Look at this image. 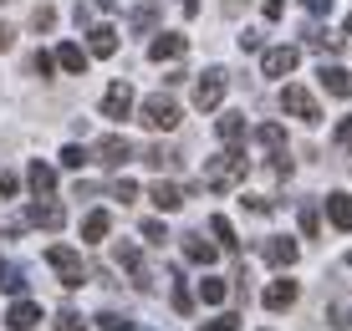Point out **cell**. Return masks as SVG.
<instances>
[{
	"label": "cell",
	"mask_w": 352,
	"mask_h": 331,
	"mask_svg": "<svg viewBox=\"0 0 352 331\" xmlns=\"http://www.w3.org/2000/svg\"><path fill=\"white\" fill-rule=\"evenodd\" d=\"M337 148H352V117L337 122Z\"/></svg>",
	"instance_id": "obj_39"
},
{
	"label": "cell",
	"mask_w": 352,
	"mask_h": 331,
	"mask_svg": "<svg viewBox=\"0 0 352 331\" xmlns=\"http://www.w3.org/2000/svg\"><path fill=\"white\" fill-rule=\"evenodd\" d=\"M153 21H159V5H138L133 10V31H148Z\"/></svg>",
	"instance_id": "obj_30"
},
{
	"label": "cell",
	"mask_w": 352,
	"mask_h": 331,
	"mask_svg": "<svg viewBox=\"0 0 352 331\" xmlns=\"http://www.w3.org/2000/svg\"><path fill=\"white\" fill-rule=\"evenodd\" d=\"M56 61H62V71H72V77H82V71H87V52H82L77 41H67L62 52H56Z\"/></svg>",
	"instance_id": "obj_19"
},
{
	"label": "cell",
	"mask_w": 352,
	"mask_h": 331,
	"mask_svg": "<svg viewBox=\"0 0 352 331\" xmlns=\"http://www.w3.org/2000/svg\"><path fill=\"white\" fill-rule=\"evenodd\" d=\"M31 225L62 229V225H67V209H62V204H31Z\"/></svg>",
	"instance_id": "obj_17"
},
{
	"label": "cell",
	"mask_w": 352,
	"mask_h": 331,
	"mask_svg": "<svg viewBox=\"0 0 352 331\" xmlns=\"http://www.w3.org/2000/svg\"><path fill=\"white\" fill-rule=\"evenodd\" d=\"M347 265H352V255H347Z\"/></svg>",
	"instance_id": "obj_50"
},
{
	"label": "cell",
	"mask_w": 352,
	"mask_h": 331,
	"mask_svg": "<svg viewBox=\"0 0 352 331\" xmlns=\"http://www.w3.org/2000/svg\"><path fill=\"white\" fill-rule=\"evenodd\" d=\"M143 240H148V244H164L168 235H164V225H159V219H143Z\"/></svg>",
	"instance_id": "obj_38"
},
{
	"label": "cell",
	"mask_w": 352,
	"mask_h": 331,
	"mask_svg": "<svg viewBox=\"0 0 352 331\" xmlns=\"http://www.w3.org/2000/svg\"><path fill=\"white\" fill-rule=\"evenodd\" d=\"M317 229H322V219H317V209L307 204V209H301V235H307V240H317Z\"/></svg>",
	"instance_id": "obj_34"
},
{
	"label": "cell",
	"mask_w": 352,
	"mask_h": 331,
	"mask_svg": "<svg viewBox=\"0 0 352 331\" xmlns=\"http://www.w3.org/2000/svg\"><path fill=\"white\" fill-rule=\"evenodd\" d=\"M220 97H225V71H204V77L194 82V107H199V113H214Z\"/></svg>",
	"instance_id": "obj_4"
},
{
	"label": "cell",
	"mask_w": 352,
	"mask_h": 331,
	"mask_svg": "<svg viewBox=\"0 0 352 331\" xmlns=\"http://www.w3.org/2000/svg\"><path fill=\"white\" fill-rule=\"evenodd\" d=\"M148 199L159 204L164 214H174L179 204H184V189H174V183H164V179H159V183H153V189H148Z\"/></svg>",
	"instance_id": "obj_16"
},
{
	"label": "cell",
	"mask_w": 352,
	"mask_h": 331,
	"mask_svg": "<svg viewBox=\"0 0 352 331\" xmlns=\"http://www.w3.org/2000/svg\"><path fill=\"white\" fill-rule=\"evenodd\" d=\"M256 138L265 143V148H271V153H281V143H286V133H281V122H265V128L256 133Z\"/></svg>",
	"instance_id": "obj_28"
},
{
	"label": "cell",
	"mask_w": 352,
	"mask_h": 331,
	"mask_svg": "<svg viewBox=\"0 0 352 331\" xmlns=\"http://www.w3.org/2000/svg\"><path fill=\"white\" fill-rule=\"evenodd\" d=\"M296 280H271L265 286V311H286V306H296Z\"/></svg>",
	"instance_id": "obj_11"
},
{
	"label": "cell",
	"mask_w": 352,
	"mask_h": 331,
	"mask_svg": "<svg viewBox=\"0 0 352 331\" xmlns=\"http://www.w3.org/2000/svg\"><path fill=\"white\" fill-rule=\"evenodd\" d=\"M307 46H311V52H342V36H332V31L311 26V31H307Z\"/></svg>",
	"instance_id": "obj_22"
},
{
	"label": "cell",
	"mask_w": 352,
	"mask_h": 331,
	"mask_svg": "<svg viewBox=\"0 0 352 331\" xmlns=\"http://www.w3.org/2000/svg\"><path fill=\"white\" fill-rule=\"evenodd\" d=\"M118 52V31L113 26H97L92 31V56H113Z\"/></svg>",
	"instance_id": "obj_23"
},
{
	"label": "cell",
	"mask_w": 352,
	"mask_h": 331,
	"mask_svg": "<svg viewBox=\"0 0 352 331\" xmlns=\"http://www.w3.org/2000/svg\"><path fill=\"white\" fill-rule=\"evenodd\" d=\"M240 52H261V31H245V36H240Z\"/></svg>",
	"instance_id": "obj_41"
},
{
	"label": "cell",
	"mask_w": 352,
	"mask_h": 331,
	"mask_svg": "<svg viewBox=\"0 0 352 331\" xmlns=\"http://www.w3.org/2000/svg\"><path fill=\"white\" fill-rule=\"evenodd\" d=\"M46 260L62 271V286H67V290H77V286H82V255L72 250V244H52V250H46Z\"/></svg>",
	"instance_id": "obj_2"
},
{
	"label": "cell",
	"mask_w": 352,
	"mask_h": 331,
	"mask_svg": "<svg viewBox=\"0 0 352 331\" xmlns=\"http://www.w3.org/2000/svg\"><path fill=\"white\" fill-rule=\"evenodd\" d=\"M107 229H113V214H107V209H92L87 219H82V240H87V244L107 240Z\"/></svg>",
	"instance_id": "obj_14"
},
{
	"label": "cell",
	"mask_w": 352,
	"mask_h": 331,
	"mask_svg": "<svg viewBox=\"0 0 352 331\" xmlns=\"http://www.w3.org/2000/svg\"><path fill=\"white\" fill-rule=\"evenodd\" d=\"M204 331H240V316L220 311V316H214V321H204Z\"/></svg>",
	"instance_id": "obj_33"
},
{
	"label": "cell",
	"mask_w": 352,
	"mask_h": 331,
	"mask_svg": "<svg viewBox=\"0 0 352 331\" xmlns=\"http://www.w3.org/2000/svg\"><path fill=\"white\" fill-rule=\"evenodd\" d=\"M220 10H225V16H240V0H225Z\"/></svg>",
	"instance_id": "obj_46"
},
{
	"label": "cell",
	"mask_w": 352,
	"mask_h": 331,
	"mask_svg": "<svg viewBox=\"0 0 352 331\" xmlns=\"http://www.w3.org/2000/svg\"><path fill=\"white\" fill-rule=\"evenodd\" d=\"M332 326H337V331H342V326H352V321H347V306H342V301L332 306Z\"/></svg>",
	"instance_id": "obj_42"
},
{
	"label": "cell",
	"mask_w": 352,
	"mask_h": 331,
	"mask_svg": "<svg viewBox=\"0 0 352 331\" xmlns=\"http://www.w3.org/2000/svg\"><path fill=\"white\" fill-rule=\"evenodd\" d=\"M225 296H230L225 280H214V275H204V280H199V301H204V306H220Z\"/></svg>",
	"instance_id": "obj_24"
},
{
	"label": "cell",
	"mask_w": 352,
	"mask_h": 331,
	"mask_svg": "<svg viewBox=\"0 0 352 331\" xmlns=\"http://www.w3.org/2000/svg\"><path fill=\"white\" fill-rule=\"evenodd\" d=\"M261 255H265V265H281V271H286V265H296V240H265L261 244Z\"/></svg>",
	"instance_id": "obj_12"
},
{
	"label": "cell",
	"mask_w": 352,
	"mask_h": 331,
	"mask_svg": "<svg viewBox=\"0 0 352 331\" xmlns=\"http://www.w3.org/2000/svg\"><path fill=\"white\" fill-rule=\"evenodd\" d=\"M87 158H92V153H87V148H77V143H72V148H62V163H67V168H82Z\"/></svg>",
	"instance_id": "obj_35"
},
{
	"label": "cell",
	"mask_w": 352,
	"mask_h": 331,
	"mask_svg": "<svg viewBox=\"0 0 352 331\" xmlns=\"http://www.w3.org/2000/svg\"><path fill=\"white\" fill-rule=\"evenodd\" d=\"M184 240V260H194V265H210L214 260V244L210 240H199V235H179Z\"/></svg>",
	"instance_id": "obj_20"
},
{
	"label": "cell",
	"mask_w": 352,
	"mask_h": 331,
	"mask_svg": "<svg viewBox=\"0 0 352 331\" xmlns=\"http://www.w3.org/2000/svg\"><path fill=\"white\" fill-rule=\"evenodd\" d=\"M36 321H41V306H36V301H21V296H16V306L6 311V326H10V331H31Z\"/></svg>",
	"instance_id": "obj_10"
},
{
	"label": "cell",
	"mask_w": 352,
	"mask_h": 331,
	"mask_svg": "<svg viewBox=\"0 0 352 331\" xmlns=\"http://www.w3.org/2000/svg\"><path fill=\"white\" fill-rule=\"evenodd\" d=\"M168 280H174V311H179V316H189V311H194V296H189V286L179 280V271H168Z\"/></svg>",
	"instance_id": "obj_26"
},
{
	"label": "cell",
	"mask_w": 352,
	"mask_h": 331,
	"mask_svg": "<svg viewBox=\"0 0 352 331\" xmlns=\"http://www.w3.org/2000/svg\"><path fill=\"white\" fill-rule=\"evenodd\" d=\"M128 158H133V143L118 138V133H107V138L97 143V163H102V168H123Z\"/></svg>",
	"instance_id": "obj_8"
},
{
	"label": "cell",
	"mask_w": 352,
	"mask_h": 331,
	"mask_svg": "<svg viewBox=\"0 0 352 331\" xmlns=\"http://www.w3.org/2000/svg\"><path fill=\"white\" fill-rule=\"evenodd\" d=\"M128 113H133V87H128V82H113V87L102 92V117L123 122Z\"/></svg>",
	"instance_id": "obj_6"
},
{
	"label": "cell",
	"mask_w": 352,
	"mask_h": 331,
	"mask_svg": "<svg viewBox=\"0 0 352 331\" xmlns=\"http://www.w3.org/2000/svg\"><path fill=\"white\" fill-rule=\"evenodd\" d=\"M133 194H138V189H133V183H128V179H118V183H113V199H123V204H128V199H133Z\"/></svg>",
	"instance_id": "obj_40"
},
{
	"label": "cell",
	"mask_w": 352,
	"mask_h": 331,
	"mask_svg": "<svg viewBox=\"0 0 352 331\" xmlns=\"http://www.w3.org/2000/svg\"><path fill=\"white\" fill-rule=\"evenodd\" d=\"M143 128H153V133L179 128V107L168 102V97H148V102H143Z\"/></svg>",
	"instance_id": "obj_3"
},
{
	"label": "cell",
	"mask_w": 352,
	"mask_h": 331,
	"mask_svg": "<svg viewBox=\"0 0 352 331\" xmlns=\"http://www.w3.org/2000/svg\"><path fill=\"white\" fill-rule=\"evenodd\" d=\"M210 235H214V240H220V244H225V250H235V225H230V219H225V214H214V219H210Z\"/></svg>",
	"instance_id": "obj_27"
},
{
	"label": "cell",
	"mask_w": 352,
	"mask_h": 331,
	"mask_svg": "<svg viewBox=\"0 0 352 331\" xmlns=\"http://www.w3.org/2000/svg\"><path fill=\"white\" fill-rule=\"evenodd\" d=\"M347 36H352V16H347Z\"/></svg>",
	"instance_id": "obj_49"
},
{
	"label": "cell",
	"mask_w": 352,
	"mask_h": 331,
	"mask_svg": "<svg viewBox=\"0 0 352 331\" xmlns=\"http://www.w3.org/2000/svg\"><path fill=\"white\" fill-rule=\"evenodd\" d=\"M184 36H179V31H159V36H153V46H148V56L153 61H179V56H184Z\"/></svg>",
	"instance_id": "obj_9"
},
{
	"label": "cell",
	"mask_w": 352,
	"mask_h": 331,
	"mask_svg": "<svg viewBox=\"0 0 352 331\" xmlns=\"http://www.w3.org/2000/svg\"><path fill=\"white\" fill-rule=\"evenodd\" d=\"M52 67H62V61H52L46 52H36V56H31V71H36V77H52Z\"/></svg>",
	"instance_id": "obj_37"
},
{
	"label": "cell",
	"mask_w": 352,
	"mask_h": 331,
	"mask_svg": "<svg viewBox=\"0 0 352 331\" xmlns=\"http://www.w3.org/2000/svg\"><path fill=\"white\" fill-rule=\"evenodd\" d=\"M327 219L347 235L352 229V194H327Z\"/></svg>",
	"instance_id": "obj_13"
},
{
	"label": "cell",
	"mask_w": 352,
	"mask_h": 331,
	"mask_svg": "<svg viewBox=\"0 0 352 331\" xmlns=\"http://www.w3.org/2000/svg\"><path fill=\"white\" fill-rule=\"evenodd\" d=\"M281 107H286L291 117H301V122H317V117H322L317 97H311L307 87H286V92H281Z\"/></svg>",
	"instance_id": "obj_5"
},
{
	"label": "cell",
	"mask_w": 352,
	"mask_h": 331,
	"mask_svg": "<svg viewBox=\"0 0 352 331\" xmlns=\"http://www.w3.org/2000/svg\"><path fill=\"white\" fill-rule=\"evenodd\" d=\"M179 5H184V16H194V10H199V0H179Z\"/></svg>",
	"instance_id": "obj_48"
},
{
	"label": "cell",
	"mask_w": 352,
	"mask_h": 331,
	"mask_svg": "<svg viewBox=\"0 0 352 331\" xmlns=\"http://www.w3.org/2000/svg\"><path fill=\"white\" fill-rule=\"evenodd\" d=\"M317 82H322V87L332 92V97H352V77H347L342 67H322V71H317Z\"/></svg>",
	"instance_id": "obj_15"
},
{
	"label": "cell",
	"mask_w": 352,
	"mask_h": 331,
	"mask_svg": "<svg viewBox=\"0 0 352 331\" xmlns=\"http://www.w3.org/2000/svg\"><path fill=\"white\" fill-rule=\"evenodd\" d=\"M31 26H36V31H52V26H56V10H52V5H36V10H31Z\"/></svg>",
	"instance_id": "obj_31"
},
{
	"label": "cell",
	"mask_w": 352,
	"mask_h": 331,
	"mask_svg": "<svg viewBox=\"0 0 352 331\" xmlns=\"http://www.w3.org/2000/svg\"><path fill=\"white\" fill-rule=\"evenodd\" d=\"M26 183H31V189H36V199H46V194H52V189H56V174H52V168H46V163H41V158H36V163L26 168Z\"/></svg>",
	"instance_id": "obj_18"
},
{
	"label": "cell",
	"mask_w": 352,
	"mask_h": 331,
	"mask_svg": "<svg viewBox=\"0 0 352 331\" xmlns=\"http://www.w3.org/2000/svg\"><path fill=\"white\" fill-rule=\"evenodd\" d=\"M281 10H286V0H265V21H281Z\"/></svg>",
	"instance_id": "obj_43"
},
{
	"label": "cell",
	"mask_w": 352,
	"mask_h": 331,
	"mask_svg": "<svg viewBox=\"0 0 352 331\" xmlns=\"http://www.w3.org/2000/svg\"><path fill=\"white\" fill-rule=\"evenodd\" d=\"M0 290L6 296H26V271L21 265H0Z\"/></svg>",
	"instance_id": "obj_21"
},
{
	"label": "cell",
	"mask_w": 352,
	"mask_h": 331,
	"mask_svg": "<svg viewBox=\"0 0 352 331\" xmlns=\"http://www.w3.org/2000/svg\"><path fill=\"white\" fill-rule=\"evenodd\" d=\"M220 138H225V143H240V138H245V117H240V113H225V117H220Z\"/></svg>",
	"instance_id": "obj_25"
},
{
	"label": "cell",
	"mask_w": 352,
	"mask_h": 331,
	"mask_svg": "<svg viewBox=\"0 0 352 331\" xmlns=\"http://www.w3.org/2000/svg\"><path fill=\"white\" fill-rule=\"evenodd\" d=\"M296 61H301L296 46H271V52L261 56V71L265 77H286V71H296Z\"/></svg>",
	"instance_id": "obj_7"
},
{
	"label": "cell",
	"mask_w": 352,
	"mask_h": 331,
	"mask_svg": "<svg viewBox=\"0 0 352 331\" xmlns=\"http://www.w3.org/2000/svg\"><path fill=\"white\" fill-rule=\"evenodd\" d=\"M245 174H250L245 148H235V143H230L220 158H210V163H204V189H210V194H230L235 183H245Z\"/></svg>",
	"instance_id": "obj_1"
},
{
	"label": "cell",
	"mask_w": 352,
	"mask_h": 331,
	"mask_svg": "<svg viewBox=\"0 0 352 331\" xmlns=\"http://www.w3.org/2000/svg\"><path fill=\"white\" fill-rule=\"evenodd\" d=\"M97 326H102V331H128L133 321H128V316H118V311H102V316H97Z\"/></svg>",
	"instance_id": "obj_32"
},
{
	"label": "cell",
	"mask_w": 352,
	"mask_h": 331,
	"mask_svg": "<svg viewBox=\"0 0 352 331\" xmlns=\"http://www.w3.org/2000/svg\"><path fill=\"white\" fill-rule=\"evenodd\" d=\"M56 331H87V321H82L77 311H62L56 316Z\"/></svg>",
	"instance_id": "obj_36"
},
{
	"label": "cell",
	"mask_w": 352,
	"mask_h": 331,
	"mask_svg": "<svg viewBox=\"0 0 352 331\" xmlns=\"http://www.w3.org/2000/svg\"><path fill=\"white\" fill-rule=\"evenodd\" d=\"M10 41H16V36H10V26L0 21V52H10Z\"/></svg>",
	"instance_id": "obj_45"
},
{
	"label": "cell",
	"mask_w": 352,
	"mask_h": 331,
	"mask_svg": "<svg viewBox=\"0 0 352 331\" xmlns=\"http://www.w3.org/2000/svg\"><path fill=\"white\" fill-rule=\"evenodd\" d=\"M118 5V0H92V10H113Z\"/></svg>",
	"instance_id": "obj_47"
},
{
	"label": "cell",
	"mask_w": 352,
	"mask_h": 331,
	"mask_svg": "<svg viewBox=\"0 0 352 331\" xmlns=\"http://www.w3.org/2000/svg\"><path fill=\"white\" fill-rule=\"evenodd\" d=\"M301 5H307L311 16H327V10H332V0H301Z\"/></svg>",
	"instance_id": "obj_44"
},
{
	"label": "cell",
	"mask_w": 352,
	"mask_h": 331,
	"mask_svg": "<svg viewBox=\"0 0 352 331\" xmlns=\"http://www.w3.org/2000/svg\"><path fill=\"white\" fill-rule=\"evenodd\" d=\"M143 163H153V168H168V163H174V153H168L164 143H153V148H143Z\"/></svg>",
	"instance_id": "obj_29"
}]
</instances>
